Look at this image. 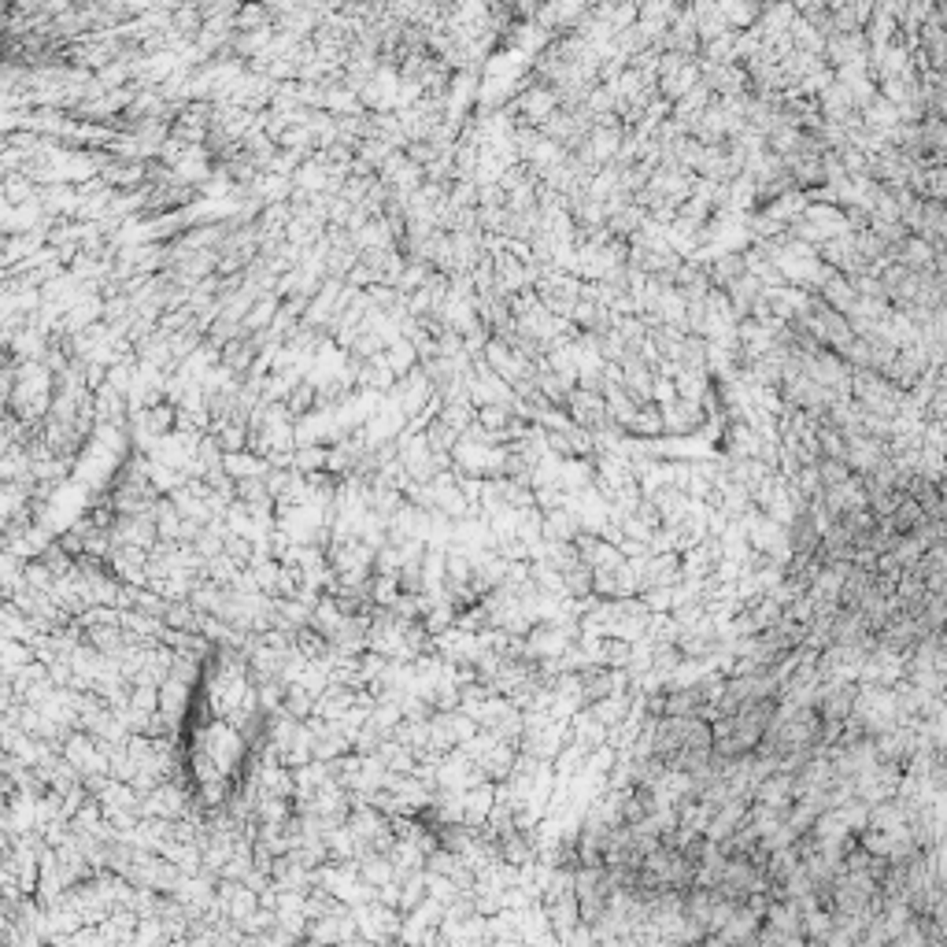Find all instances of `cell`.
I'll return each mask as SVG.
<instances>
[{
  "mask_svg": "<svg viewBox=\"0 0 947 947\" xmlns=\"http://www.w3.org/2000/svg\"><path fill=\"white\" fill-rule=\"evenodd\" d=\"M637 592H652V589H670L681 578V566L674 556H652V559H637Z\"/></svg>",
  "mask_w": 947,
  "mask_h": 947,
  "instance_id": "obj_2",
  "label": "cell"
},
{
  "mask_svg": "<svg viewBox=\"0 0 947 947\" xmlns=\"http://www.w3.org/2000/svg\"><path fill=\"white\" fill-rule=\"evenodd\" d=\"M926 518H929V515H926V507H921V504L914 500V496H903V500H900V507H895V511L888 515V526H892L895 533L910 537V533H914V530H918Z\"/></svg>",
  "mask_w": 947,
  "mask_h": 947,
  "instance_id": "obj_3",
  "label": "cell"
},
{
  "mask_svg": "<svg viewBox=\"0 0 947 947\" xmlns=\"http://www.w3.org/2000/svg\"><path fill=\"white\" fill-rule=\"evenodd\" d=\"M540 533H544L548 540H574L581 530H578V518L570 515V511H563V507H552V511H548V518H544Z\"/></svg>",
  "mask_w": 947,
  "mask_h": 947,
  "instance_id": "obj_4",
  "label": "cell"
},
{
  "mask_svg": "<svg viewBox=\"0 0 947 947\" xmlns=\"http://www.w3.org/2000/svg\"><path fill=\"white\" fill-rule=\"evenodd\" d=\"M326 463H330V456L322 452V448H304V452L292 456V466L301 474H318V466H326Z\"/></svg>",
  "mask_w": 947,
  "mask_h": 947,
  "instance_id": "obj_6",
  "label": "cell"
},
{
  "mask_svg": "<svg viewBox=\"0 0 947 947\" xmlns=\"http://www.w3.org/2000/svg\"><path fill=\"white\" fill-rule=\"evenodd\" d=\"M855 704H859V685L844 681V678H829V685L818 692L814 711L821 714V721H829V726H844V721L855 714Z\"/></svg>",
  "mask_w": 947,
  "mask_h": 947,
  "instance_id": "obj_1",
  "label": "cell"
},
{
  "mask_svg": "<svg viewBox=\"0 0 947 947\" xmlns=\"http://www.w3.org/2000/svg\"><path fill=\"white\" fill-rule=\"evenodd\" d=\"M182 707H185V685H182V681H174V678H167V681L160 685V711L170 714V718H178Z\"/></svg>",
  "mask_w": 947,
  "mask_h": 947,
  "instance_id": "obj_5",
  "label": "cell"
}]
</instances>
